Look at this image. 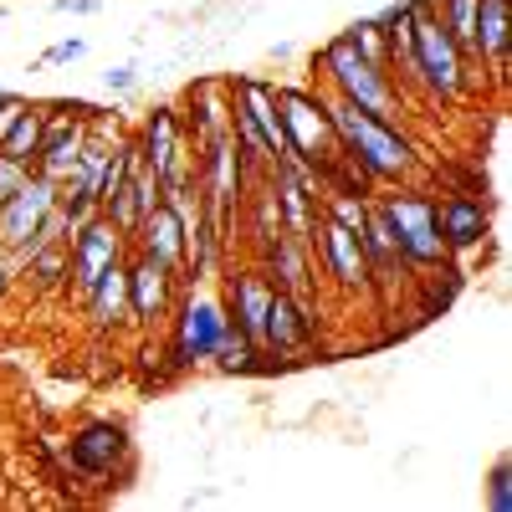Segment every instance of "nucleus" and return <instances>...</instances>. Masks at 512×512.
I'll return each mask as SVG.
<instances>
[{
	"mask_svg": "<svg viewBox=\"0 0 512 512\" xmlns=\"http://www.w3.org/2000/svg\"><path fill=\"white\" fill-rule=\"evenodd\" d=\"M359 246H364V262H369V282L374 287H395V277L410 272L400 246H395V236H390V226H384V216H379V200H369V221L359 231Z\"/></svg>",
	"mask_w": 512,
	"mask_h": 512,
	"instance_id": "nucleus-20",
	"label": "nucleus"
},
{
	"mask_svg": "<svg viewBox=\"0 0 512 512\" xmlns=\"http://www.w3.org/2000/svg\"><path fill=\"white\" fill-rule=\"evenodd\" d=\"M57 205V180L52 175H41V169H31V180L0 205V251H11V267H16V256H21V246L36 236V226H41V216Z\"/></svg>",
	"mask_w": 512,
	"mask_h": 512,
	"instance_id": "nucleus-10",
	"label": "nucleus"
},
{
	"mask_svg": "<svg viewBox=\"0 0 512 512\" xmlns=\"http://www.w3.org/2000/svg\"><path fill=\"white\" fill-rule=\"evenodd\" d=\"M190 128H185V118L169 108V103H159V108H149V118H144V134H139V154H144V164L159 175V185H180V180H195V154H190Z\"/></svg>",
	"mask_w": 512,
	"mask_h": 512,
	"instance_id": "nucleus-6",
	"label": "nucleus"
},
{
	"mask_svg": "<svg viewBox=\"0 0 512 512\" xmlns=\"http://www.w3.org/2000/svg\"><path fill=\"white\" fill-rule=\"evenodd\" d=\"M441 26L456 36V47L477 62V0H436Z\"/></svg>",
	"mask_w": 512,
	"mask_h": 512,
	"instance_id": "nucleus-25",
	"label": "nucleus"
},
{
	"mask_svg": "<svg viewBox=\"0 0 512 512\" xmlns=\"http://www.w3.org/2000/svg\"><path fill=\"white\" fill-rule=\"evenodd\" d=\"M226 374H246V369H256V359H262V344L256 338H246L241 328H226V338H221V349L210 354Z\"/></svg>",
	"mask_w": 512,
	"mask_h": 512,
	"instance_id": "nucleus-26",
	"label": "nucleus"
},
{
	"mask_svg": "<svg viewBox=\"0 0 512 512\" xmlns=\"http://www.w3.org/2000/svg\"><path fill=\"white\" fill-rule=\"evenodd\" d=\"M477 62L507 82V0H477Z\"/></svg>",
	"mask_w": 512,
	"mask_h": 512,
	"instance_id": "nucleus-22",
	"label": "nucleus"
},
{
	"mask_svg": "<svg viewBox=\"0 0 512 512\" xmlns=\"http://www.w3.org/2000/svg\"><path fill=\"white\" fill-rule=\"evenodd\" d=\"M226 328H231V313H226V303H216V297H185L180 303V313H175V338H169V354H175V364L180 369H190V364H205L210 354L221 349V338H226Z\"/></svg>",
	"mask_w": 512,
	"mask_h": 512,
	"instance_id": "nucleus-7",
	"label": "nucleus"
},
{
	"mask_svg": "<svg viewBox=\"0 0 512 512\" xmlns=\"http://www.w3.org/2000/svg\"><path fill=\"white\" fill-rule=\"evenodd\" d=\"M379 216H384V226H390L410 272H425V267L446 262V241L436 231V200H425L415 190H395V195H379Z\"/></svg>",
	"mask_w": 512,
	"mask_h": 512,
	"instance_id": "nucleus-5",
	"label": "nucleus"
},
{
	"mask_svg": "<svg viewBox=\"0 0 512 512\" xmlns=\"http://www.w3.org/2000/svg\"><path fill=\"white\" fill-rule=\"evenodd\" d=\"M344 36H349V47H354L359 57H369L374 67L390 72V41H384V31H379V21H374V16H369V21H354ZM390 77H395V72H390Z\"/></svg>",
	"mask_w": 512,
	"mask_h": 512,
	"instance_id": "nucleus-27",
	"label": "nucleus"
},
{
	"mask_svg": "<svg viewBox=\"0 0 512 512\" xmlns=\"http://www.w3.org/2000/svg\"><path fill=\"white\" fill-rule=\"evenodd\" d=\"M231 98L256 123V134H262V144L272 149V159H282L287 154V128H282V108H277V82H267V77H231Z\"/></svg>",
	"mask_w": 512,
	"mask_h": 512,
	"instance_id": "nucleus-14",
	"label": "nucleus"
},
{
	"mask_svg": "<svg viewBox=\"0 0 512 512\" xmlns=\"http://www.w3.org/2000/svg\"><path fill=\"white\" fill-rule=\"evenodd\" d=\"M123 246H128V236L108 221V216H93V221H82L72 236H67V277H72V287L77 292H88L108 267H118L123 262Z\"/></svg>",
	"mask_w": 512,
	"mask_h": 512,
	"instance_id": "nucleus-8",
	"label": "nucleus"
},
{
	"mask_svg": "<svg viewBox=\"0 0 512 512\" xmlns=\"http://www.w3.org/2000/svg\"><path fill=\"white\" fill-rule=\"evenodd\" d=\"M128 267V313H134V323H154L169 313V303H175V272L149 262V256H134Z\"/></svg>",
	"mask_w": 512,
	"mask_h": 512,
	"instance_id": "nucleus-16",
	"label": "nucleus"
},
{
	"mask_svg": "<svg viewBox=\"0 0 512 512\" xmlns=\"http://www.w3.org/2000/svg\"><path fill=\"white\" fill-rule=\"evenodd\" d=\"M323 103H328V123L338 134V149H344L374 185H405L420 169L415 144L400 134V123H379L374 113L354 108L349 98H338V93H328Z\"/></svg>",
	"mask_w": 512,
	"mask_h": 512,
	"instance_id": "nucleus-2",
	"label": "nucleus"
},
{
	"mask_svg": "<svg viewBox=\"0 0 512 512\" xmlns=\"http://www.w3.org/2000/svg\"><path fill=\"white\" fill-rule=\"evenodd\" d=\"M277 108H282V128H287V154L323 175L344 149H338V134L328 123V103L318 98V88H282L277 82Z\"/></svg>",
	"mask_w": 512,
	"mask_h": 512,
	"instance_id": "nucleus-4",
	"label": "nucleus"
},
{
	"mask_svg": "<svg viewBox=\"0 0 512 512\" xmlns=\"http://www.w3.org/2000/svg\"><path fill=\"white\" fill-rule=\"evenodd\" d=\"M492 507H497V512H507V461L492 472Z\"/></svg>",
	"mask_w": 512,
	"mask_h": 512,
	"instance_id": "nucleus-33",
	"label": "nucleus"
},
{
	"mask_svg": "<svg viewBox=\"0 0 512 512\" xmlns=\"http://www.w3.org/2000/svg\"><path fill=\"white\" fill-rule=\"evenodd\" d=\"M11 277H16V267L6 262V256H0V297H6V292H11Z\"/></svg>",
	"mask_w": 512,
	"mask_h": 512,
	"instance_id": "nucleus-34",
	"label": "nucleus"
},
{
	"mask_svg": "<svg viewBox=\"0 0 512 512\" xmlns=\"http://www.w3.org/2000/svg\"><path fill=\"white\" fill-rule=\"evenodd\" d=\"M128 456H134V446H128V431H123L118 420H88L72 436V451H67L72 472L88 477V482H103V477L123 472Z\"/></svg>",
	"mask_w": 512,
	"mask_h": 512,
	"instance_id": "nucleus-9",
	"label": "nucleus"
},
{
	"mask_svg": "<svg viewBox=\"0 0 512 512\" xmlns=\"http://www.w3.org/2000/svg\"><path fill=\"white\" fill-rule=\"evenodd\" d=\"M134 82H139V67H134V62H118V67L103 72V88H108V93H128Z\"/></svg>",
	"mask_w": 512,
	"mask_h": 512,
	"instance_id": "nucleus-30",
	"label": "nucleus"
},
{
	"mask_svg": "<svg viewBox=\"0 0 512 512\" xmlns=\"http://www.w3.org/2000/svg\"><path fill=\"white\" fill-rule=\"evenodd\" d=\"M134 246H139V256H149V262H159V267H169V272H180V267H185V216H180L175 205L159 200L149 216L139 221Z\"/></svg>",
	"mask_w": 512,
	"mask_h": 512,
	"instance_id": "nucleus-15",
	"label": "nucleus"
},
{
	"mask_svg": "<svg viewBox=\"0 0 512 512\" xmlns=\"http://www.w3.org/2000/svg\"><path fill=\"white\" fill-rule=\"evenodd\" d=\"M415 6V31H410V67L395 72V82H405V88L425 103H456L466 98V88H472V57H466L456 47V36L441 26V11L436 0H410ZM400 88V93H405Z\"/></svg>",
	"mask_w": 512,
	"mask_h": 512,
	"instance_id": "nucleus-1",
	"label": "nucleus"
},
{
	"mask_svg": "<svg viewBox=\"0 0 512 512\" xmlns=\"http://www.w3.org/2000/svg\"><path fill=\"white\" fill-rule=\"evenodd\" d=\"M256 256H262V272L272 277V287L292 292L297 303H313V246L303 236H292V231H277L272 241L256 246Z\"/></svg>",
	"mask_w": 512,
	"mask_h": 512,
	"instance_id": "nucleus-12",
	"label": "nucleus"
},
{
	"mask_svg": "<svg viewBox=\"0 0 512 512\" xmlns=\"http://www.w3.org/2000/svg\"><path fill=\"white\" fill-rule=\"evenodd\" d=\"M0 93H6V88H0Z\"/></svg>",
	"mask_w": 512,
	"mask_h": 512,
	"instance_id": "nucleus-35",
	"label": "nucleus"
},
{
	"mask_svg": "<svg viewBox=\"0 0 512 512\" xmlns=\"http://www.w3.org/2000/svg\"><path fill=\"white\" fill-rule=\"evenodd\" d=\"M231 113H236L231 82L226 77H200L195 88H190V123H185L195 149L210 144V139H221V134H231Z\"/></svg>",
	"mask_w": 512,
	"mask_h": 512,
	"instance_id": "nucleus-17",
	"label": "nucleus"
},
{
	"mask_svg": "<svg viewBox=\"0 0 512 512\" xmlns=\"http://www.w3.org/2000/svg\"><path fill=\"white\" fill-rule=\"evenodd\" d=\"M88 318H93V328H123V323H134V313H128V267L118 262V267H108L88 292Z\"/></svg>",
	"mask_w": 512,
	"mask_h": 512,
	"instance_id": "nucleus-21",
	"label": "nucleus"
},
{
	"mask_svg": "<svg viewBox=\"0 0 512 512\" xmlns=\"http://www.w3.org/2000/svg\"><path fill=\"white\" fill-rule=\"evenodd\" d=\"M26 108H31V103H26V98H16V93H6V98H0V139L11 134V128H16V118H21Z\"/></svg>",
	"mask_w": 512,
	"mask_h": 512,
	"instance_id": "nucleus-31",
	"label": "nucleus"
},
{
	"mask_svg": "<svg viewBox=\"0 0 512 512\" xmlns=\"http://www.w3.org/2000/svg\"><path fill=\"white\" fill-rule=\"evenodd\" d=\"M82 52H88V41H82V36H72V41H57L52 52H41V67H57V62H77Z\"/></svg>",
	"mask_w": 512,
	"mask_h": 512,
	"instance_id": "nucleus-29",
	"label": "nucleus"
},
{
	"mask_svg": "<svg viewBox=\"0 0 512 512\" xmlns=\"http://www.w3.org/2000/svg\"><path fill=\"white\" fill-rule=\"evenodd\" d=\"M52 6H57L62 16H98V11H103L98 0H52Z\"/></svg>",
	"mask_w": 512,
	"mask_h": 512,
	"instance_id": "nucleus-32",
	"label": "nucleus"
},
{
	"mask_svg": "<svg viewBox=\"0 0 512 512\" xmlns=\"http://www.w3.org/2000/svg\"><path fill=\"white\" fill-rule=\"evenodd\" d=\"M313 333H318V323H313V308L308 303H297L292 292H272V308H267V318H262V333H256V344H262V354H282V359H292V354H303L308 344H313Z\"/></svg>",
	"mask_w": 512,
	"mask_h": 512,
	"instance_id": "nucleus-11",
	"label": "nucleus"
},
{
	"mask_svg": "<svg viewBox=\"0 0 512 512\" xmlns=\"http://www.w3.org/2000/svg\"><path fill=\"white\" fill-rule=\"evenodd\" d=\"M67 241H52V246H36L26 262H21V272L31 277V287L36 292H52V287H62L67 282Z\"/></svg>",
	"mask_w": 512,
	"mask_h": 512,
	"instance_id": "nucleus-23",
	"label": "nucleus"
},
{
	"mask_svg": "<svg viewBox=\"0 0 512 512\" xmlns=\"http://www.w3.org/2000/svg\"><path fill=\"white\" fill-rule=\"evenodd\" d=\"M31 169H36V164H21V159H11V154H0V205H6V200L31 180Z\"/></svg>",
	"mask_w": 512,
	"mask_h": 512,
	"instance_id": "nucleus-28",
	"label": "nucleus"
},
{
	"mask_svg": "<svg viewBox=\"0 0 512 512\" xmlns=\"http://www.w3.org/2000/svg\"><path fill=\"white\" fill-rule=\"evenodd\" d=\"M487 205L482 200H472V195H451V200H441L436 205V231H441V241H446V251H472V246H482L487 241Z\"/></svg>",
	"mask_w": 512,
	"mask_h": 512,
	"instance_id": "nucleus-19",
	"label": "nucleus"
},
{
	"mask_svg": "<svg viewBox=\"0 0 512 512\" xmlns=\"http://www.w3.org/2000/svg\"><path fill=\"white\" fill-rule=\"evenodd\" d=\"M313 246L323 251V267H328V277L344 287V292H369L374 282H369V262H364V246H359V231H349V226H338V221H318V231H313Z\"/></svg>",
	"mask_w": 512,
	"mask_h": 512,
	"instance_id": "nucleus-13",
	"label": "nucleus"
},
{
	"mask_svg": "<svg viewBox=\"0 0 512 512\" xmlns=\"http://www.w3.org/2000/svg\"><path fill=\"white\" fill-rule=\"evenodd\" d=\"M313 67H323L328 93L349 98L354 108L374 113L379 123H400V103H405V98H400V82L384 72V67H374L369 57H359V52L349 47V36H333Z\"/></svg>",
	"mask_w": 512,
	"mask_h": 512,
	"instance_id": "nucleus-3",
	"label": "nucleus"
},
{
	"mask_svg": "<svg viewBox=\"0 0 512 512\" xmlns=\"http://www.w3.org/2000/svg\"><path fill=\"white\" fill-rule=\"evenodd\" d=\"M272 277L262 272V267H241V272H231V282H226V313H231V328H241L246 338H256L262 333V318H267V308H272Z\"/></svg>",
	"mask_w": 512,
	"mask_h": 512,
	"instance_id": "nucleus-18",
	"label": "nucleus"
},
{
	"mask_svg": "<svg viewBox=\"0 0 512 512\" xmlns=\"http://www.w3.org/2000/svg\"><path fill=\"white\" fill-rule=\"evenodd\" d=\"M41 128H47V108H26L16 118V128L0 139V154H11L21 164H36V149H41Z\"/></svg>",
	"mask_w": 512,
	"mask_h": 512,
	"instance_id": "nucleus-24",
	"label": "nucleus"
}]
</instances>
